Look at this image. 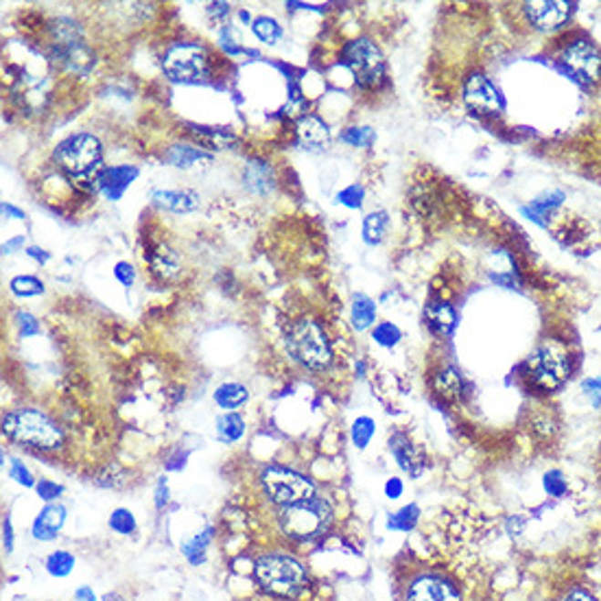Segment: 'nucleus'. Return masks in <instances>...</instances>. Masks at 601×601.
<instances>
[{
    "label": "nucleus",
    "instance_id": "33",
    "mask_svg": "<svg viewBox=\"0 0 601 601\" xmlns=\"http://www.w3.org/2000/svg\"><path fill=\"white\" fill-rule=\"evenodd\" d=\"M211 538H212V529H206V532H202L200 536L191 538L189 543L181 544V551H184V555L192 562V565H200L203 560V551H206Z\"/></svg>",
    "mask_w": 601,
    "mask_h": 601
},
{
    "label": "nucleus",
    "instance_id": "57",
    "mask_svg": "<svg viewBox=\"0 0 601 601\" xmlns=\"http://www.w3.org/2000/svg\"><path fill=\"white\" fill-rule=\"evenodd\" d=\"M103 601H125V599L120 597L119 593H108V595H103Z\"/></svg>",
    "mask_w": 601,
    "mask_h": 601
},
{
    "label": "nucleus",
    "instance_id": "51",
    "mask_svg": "<svg viewBox=\"0 0 601 601\" xmlns=\"http://www.w3.org/2000/svg\"><path fill=\"white\" fill-rule=\"evenodd\" d=\"M169 501V488H167V482L164 479H160L158 488H156V507H164Z\"/></svg>",
    "mask_w": 601,
    "mask_h": 601
},
{
    "label": "nucleus",
    "instance_id": "30",
    "mask_svg": "<svg viewBox=\"0 0 601 601\" xmlns=\"http://www.w3.org/2000/svg\"><path fill=\"white\" fill-rule=\"evenodd\" d=\"M9 289L18 297H36L44 294V283L36 275H16V278H11Z\"/></svg>",
    "mask_w": 601,
    "mask_h": 601
},
{
    "label": "nucleus",
    "instance_id": "1",
    "mask_svg": "<svg viewBox=\"0 0 601 601\" xmlns=\"http://www.w3.org/2000/svg\"><path fill=\"white\" fill-rule=\"evenodd\" d=\"M48 59L59 70L70 75L86 77L95 66V53L84 42V31L79 22L70 18H57L48 25Z\"/></svg>",
    "mask_w": 601,
    "mask_h": 601
},
{
    "label": "nucleus",
    "instance_id": "32",
    "mask_svg": "<svg viewBox=\"0 0 601 601\" xmlns=\"http://www.w3.org/2000/svg\"><path fill=\"white\" fill-rule=\"evenodd\" d=\"M374 431H377V424H374L372 418H357V420L352 422V442H355L357 449H366L369 440L374 438Z\"/></svg>",
    "mask_w": 601,
    "mask_h": 601
},
{
    "label": "nucleus",
    "instance_id": "6",
    "mask_svg": "<svg viewBox=\"0 0 601 601\" xmlns=\"http://www.w3.org/2000/svg\"><path fill=\"white\" fill-rule=\"evenodd\" d=\"M162 70L178 84H200L211 75V57L202 44L180 42L164 53Z\"/></svg>",
    "mask_w": 601,
    "mask_h": 601
},
{
    "label": "nucleus",
    "instance_id": "19",
    "mask_svg": "<svg viewBox=\"0 0 601 601\" xmlns=\"http://www.w3.org/2000/svg\"><path fill=\"white\" fill-rule=\"evenodd\" d=\"M275 178L272 164L264 162V160L254 158L247 162L245 171H243V186L252 192V195H269L274 191Z\"/></svg>",
    "mask_w": 601,
    "mask_h": 601
},
{
    "label": "nucleus",
    "instance_id": "3",
    "mask_svg": "<svg viewBox=\"0 0 601 601\" xmlns=\"http://www.w3.org/2000/svg\"><path fill=\"white\" fill-rule=\"evenodd\" d=\"M3 433L18 444L53 451L64 442L62 429L47 413L37 409H18L3 418Z\"/></svg>",
    "mask_w": 601,
    "mask_h": 601
},
{
    "label": "nucleus",
    "instance_id": "48",
    "mask_svg": "<svg viewBox=\"0 0 601 601\" xmlns=\"http://www.w3.org/2000/svg\"><path fill=\"white\" fill-rule=\"evenodd\" d=\"M230 14V3H212L208 5V16L214 20H223Z\"/></svg>",
    "mask_w": 601,
    "mask_h": 601
},
{
    "label": "nucleus",
    "instance_id": "34",
    "mask_svg": "<svg viewBox=\"0 0 601 601\" xmlns=\"http://www.w3.org/2000/svg\"><path fill=\"white\" fill-rule=\"evenodd\" d=\"M75 566V558L68 554V551H55V554L48 555L47 560V571L51 573L53 577H66Z\"/></svg>",
    "mask_w": 601,
    "mask_h": 601
},
{
    "label": "nucleus",
    "instance_id": "39",
    "mask_svg": "<svg viewBox=\"0 0 601 601\" xmlns=\"http://www.w3.org/2000/svg\"><path fill=\"white\" fill-rule=\"evenodd\" d=\"M109 527H112L117 534L127 536V534H131L136 529V518L130 510L119 507V510H114L112 516H109Z\"/></svg>",
    "mask_w": 601,
    "mask_h": 601
},
{
    "label": "nucleus",
    "instance_id": "20",
    "mask_svg": "<svg viewBox=\"0 0 601 601\" xmlns=\"http://www.w3.org/2000/svg\"><path fill=\"white\" fill-rule=\"evenodd\" d=\"M151 200L156 206L169 212H192L200 208L202 197L195 191L175 189V191H153Z\"/></svg>",
    "mask_w": 601,
    "mask_h": 601
},
{
    "label": "nucleus",
    "instance_id": "56",
    "mask_svg": "<svg viewBox=\"0 0 601 601\" xmlns=\"http://www.w3.org/2000/svg\"><path fill=\"white\" fill-rule=\"evenodd\" d=\"M566 601H597V599L591 597L586 591H573Z\"/></svg>",
    "mask_w": 601,
    "mask_h": 601
},
{
    "label": "nucleus",
    "instance_id": "37",
    "mask_svg": "<svg viewBox=\"0 0 601 601\" xmlns=\"http://www.w3.org/2000/svg\"><path fill=\"white\" fill-rule=\"evenodd\" d=\"M400 337H402L400 328L391 322H380L378 326L374 328V341L380 346H385V348H391V346L399 344Z\"/></svg>",
    "mask_w": 601,
    "mask_h": 601
},
{
    "label": "nucleus",
    "instance_id": "52",
    "mask_svg": "<svg viewBox=\"0 0 601 601\" xmlns=\"http://www.w3.org/2000/svg\"><path fill=\"white\" fill-rule=\"evenodd\" d=\"M385 494L389 496V499H399L402 494V482L400 479H389L388 483H385Z\"/></svg>",
    "mask_w": 601,
    "mask_h": 601
},
{
    "label": "nucleus",
    "instance_id": "54",
    "mask_svg": "<svg viewBox=\"0 0 601 601\" xmlns=\"http://www.w3.org/2000/svg\"><path fill=\"white\" fill-rule=\"evenodd\" d=\"M26 254H29V256L33 258V261H37L40 264H42V263H47L48 258H51V254L40 250V247H29V250H26Z\"/></svg>",
    "mask_w": 601,
    "mask_h": 601
},
{
    "label": "nucleus",
    "instance_id": "23",
    "mask_svg": "<svg viewBox=\"0 0 601 601\" xmlns=\"http://www.w3.org/2000/svg\"><path fill=\"white\" fill-rule=\"evenodd\" d=\"M167 162L171 167L175 169H195V167H206V164H212V153L203 151L200 147H191V145H173L169 147V151L164 153Z\"/></svg>",
    "mask_w": 601,
    "mask_h": 601
},
{
    "label": "nucleus",
    "instance_id": "4",
    "mask_svg": "<svg viewBox=\"0 0 601 601\" xmlns=\"http://www.w3.org/2000/svg\"><path fill=\"white\" fill-rule=\"evenodd\" d=\"M55 162L73 178H90L101 169L103 147L92 134H73L55 147Z\"/></svg>",
    "mask_w": 601,
    "mask_h": 601
},
{
    "label": "nucleus",
    "instance_id": "50",
    "mask_svg": "<svg viewBox=\"0 0 601 601\" xmlns=\"http://www.w3.org/2000/svg\"><path fill=\"white\" fill-rule=\"evenodd\" d=\"M3 543H5V551H14V529H11L9 518H5L3 521Z\"/></svg>",
    "mask_w": 601,
    "mask_h": 601
},
{
    "label": "nucleus",
    "instance_id": "22",
    "mask_svg": "<svg viewBox=\"0 0 601 601\" xmlns=\"http://www.w3.org/2000/svg\"><path fill=\"white\" fill-rule=\"evenodd\" d=\"M66 521V507L57 505V503H48L44 510L40 512V516L33 521V538L36 540H53L57 536V532L62 529Z\"/></svg>",
    "mask_w": 601,
    "mask_h": 601
},
{
    "label": "nucleus",
    "instance_id": "25",
    "mask_svg": "<svg viewBox=\"0 0 601 601\" xmlns=\"http://www.w3.org/2000/svg\"><path fill=\"white\" fill-rule=\"evenodd\" d=\"M350 319H352V326L357 330H366L374 324V319H377V305H374V300H369L368 295H355V300H352V308H350Z\"/></svg>",
    "mask_w": 601,
    "mask_h": 601
},
{
    "label": "nucleus",
    "instance_id": "7",
    "mask_svg": "<svg viewBox=\"0 0 601 601\" xmlns=\"http://www.w3.org/2000/svg\"><path fill=\"white\" fill-rule=\"evenodd\" d=\"M333 518V510L324 499H306L300 503L285 507L283 516H280V525L285 534L295 540H311L326 532Z\"/></svg>",
    "mask_w": 601,
    "mask_h": 601
},
{
    "label": "nucleus",
    "instance_id": "15",
    "mask_svg": "<svg viewBox=\"0 0 601 601\" xmlns=\"http://www.w3.org/2000/svg\"><path fill=\"white\" fill-rule=\"evenodd\" d=\"M136 178H138L136 167H131V164H119V167H106L98 171L95 175V181H97V189L101 191L109 202H119Z\"/></svg>",
    "mask_w": 601,
    "mask_h": 601
},
{
    "label": "nucleus",
    "instance_id": "12",
    "mask_svg": "<svg viewBox=\"0 0 601 601\" xmlns=\"http://www.w3.org/2000/svg\"><path fill=\"white\" fill-rule=\"evenodd\" d=\"M464 103L468 109L482 117H494L503 109V97L499 88L483 73H472L464 84Z\"/></svg>",
    "mask_w": 601,
    "mask_h": 601
},
{
    "label": "nucleus",
    "instance_id": "46",
    "mask_svg": "<svg viewBox=\"0 0 601 601\" xmlns=\"http://www.w3.org/2000/svg\"><path fill=\"white\" fill-rule=\"evenodd\" d=\"M36 488H37V494H40V499H44V501L57 499V496L64 492L62 485L55 483V482H48V479H42V482H37Z\"/></svg>",
    "mask_w": 601,
    "mask_h": 601
},
{
    "label": "nucleus",
    "instance_id": "27",
    "mask_svg": "<svg viewBox=\"0 0 601 601\" xmlns=\"http://www.w3.org/2000/svg\"><path fill=\"white\" fill-rule=\"evenodd\" d=\"M245 433V422L239 413H225L217 420V438L222 440L223 444H234L239 442Z\"/></svg>",
    "mask_w": 601,
    "mask_h": 601
},
{
    "label": "nucleus",
    "instance_id": "26",
    "mask_svg": "<svg viewBox=\"0 0 601 601\" xmlns=\"http://www.w3.org/2000/svg\"><path fill=\"white\" fill-rule=\"evenodd\" d=\"M247 399H250V391L243 388L241 383H223L214 391V400H217L222 409H239L243 402H247Z\"/></svg>",
    "mask_w": 601,
    "mask_h": 601
},
{
    "label": "nucleus",
    "instance_id": "13",
    "mask_svg": "<svg viewBox=\"0 0 601 601\" xmlns=\"http://www.w3.org/2000/svg\"><path fill=\"white\" fill-rule=\"evenodd\" d=\"M575 11L573 3H527L525 16L534 26L540 31H555L566 25Z\"/></svg>",
    "mask_w": 601,
    "mask_h": 601
},
{
    "label": "nucleus",
    "instance_id": "2",
    "mask_svg": "<svg viewBox=\"0 0 601 601\" xmlns=\"http://www.w3.org/2000/svg\"><path fill=\"white\" fill-rule=\"evenodd\" d=\"M285 346L300 366L316 369V372L328 368L333 361L330 341L316 319L305 317L291 322L285 330Z\"/></svg>",
    "mask_w": 601,
    "mask_h": 601
},
{
    "label": "nucleus",
    "instance_id": "35",
    "mask_svg": "<svg viewBox=\"0 0 601 601\" xmlns=\"http://www.w3.org/2000/svg\"><path fill=\"white\" fill-rule=\"evenodd\" d=\"M435 388H438L440 394H444V396H457L461 389L460 374H457L453 368L442 369V372L438 374V378H435Z\"/></svg>",
    "mask_w": 601,
    "mask_h": 601
},
{
    "label": "nucleus",
    "instance_id": "36",
    "mask_svg": "<svg viewBox=\"0 0 601 601\" xmlns=\"http://www.w3.org/2000/svg\"><path fill=\"white\" fill-rule=\"evenodd\" d=\"M341 140L350 147H369L374 142V130L372 127H348L341 134Z\"/></svg>",
    "mask_w": 601,
    "mask_h": 601
},
{
    "label": "nucleus",
    "instance_id": "10",
    "mask_svg": "<svg viewBox=\"0 0 601 601\" xmlns=\"http://www.w3.org/2000/svg\"><path fill=\"white\" fill-rule=\"evenodd\" d=\"M529 377L540 389H555L569 378V357L565 350L555 348V346H543L529 357L527 361Z\"/></svg>",
    "mask_w": 601,
    "mask_h": 601
},
{
    "label": "nucleus",
    "instance_id": "24",
    "mask_svg": "<svg viewBox=\"0 0 601 601\" xmlns=\"http://www.w3.org/2000/svg\"><path fill=\"white\" fill-rule=\"evenodd\" d=\"M424 317H427L429 328H431L433 333L444 335V337L453 333L457 324L455 311L446 305V302H429L427 308H424Z\"/></svg>",
    "mask_w": 601,
    "mask_h": 601
},
{
    "label": "nucleus",
    "instance_id": "42",
    "mask_svg": "<svg viewBox=\"0 0 601 601\" xmlns=\"http://www.w3.org/2000/svg\"><path fill=\"white\" fill-rule=\"evenodd\" d=\"M219 44H222L223 51L230 53V55L243 53L241 40H239V36H236V31L233 29V26H222V29H219Z\"/></svg>",
    "mask_w": 601,
    "mask_h": 601
},
{
    "label": "nucleus",
    "instance_id": "9",
    "mask_svg": "<svg viewBox=\"0 0 601 601\" xmlns=\"http://www.w3.org/2000/svg\"><path fill=\"white\" fill-rule=\"evenodd\" d=\"M261 482L269 499L285 507L313 499V492H316V485L311 483V479L285 466L264 468Z\"/></svg>",
    "mask_w": 601,
    "mask_h": 601
},
{
    "label": "nucleus",
    "instance_id": "41",
    "mask_svg": "<svg viewBox=\"0 0 601 601\" xmlns=\"http://www.w3.org/2000/svg\"><path fill=\"white\" fill-rule=\"evenodd\" d=\"M363 186L359 184H350L348 189H344L341 192H337V203L346 208H352V211H359L363 206Z\"/></svg>",
    "mask_w": 601,
    "mask_h": 601
},
{
    "label": "nucleus",
    "instance_id": "18",
    "mask_svg": "<svg viewBox=\"0 0 601 601\" xmlns=\"http://www.w3.org/2000/svg\"><path fill=\"white\" fill-rule=\"evenodd\" d=\"M189 127V134L195 142H200V147L211 149V151H228L234 149L239 138L233 131H228L225 127H208V125H186Z\"/></svg>",
    "mask_w": 601,
    "mask_h": 601
},
{
    "label": "nucleus",
    "instance_id": "43",
    "mask_svg": "<svg viewBox=\"0 0 601 601\" xmlns=\"http://www.w3.org/2000/svg\"><path fill=\"white\" fill-rule=\"evenodd\" d=\"M9 475H11V479H14L16 483L25 485V488H31V485H37L36 479H33V475H31L29 468L22 464L20 460H11L9 461Z\"/></svg>",
    "mask_w": 601,
    "mask_h": 601
},
{
    "label": "nucleus",
    "instance_id": "5",
    "mask_svg": "<svg viewBox=\"0 0 601 601\" xmlns=\"http://www.w3.org/2000/svg\"><path fill=\"white\" fill-rule=\"evenodd\" d=\"M256 580L267 593L278 597H297L306 584L302 565L286 555H264L256 562Z\"/></svg>",
    "mask_w": 601,
    "mask_h": 601
},
{
    "label": "nucleus",
    "instance_id": "31",
    "mask_svg": "<svg viewBox=\"0 0 601 601\" xmlns=\"http://www.w3.org/2000/svg\"><path fill=\"white\" fill-rule=\"evenodd\" d=\"M418 518H420L418 505H407L388 518V527L394 529V532H411V529L416 527Z\"/></svg>",
    "mask_w": 601,
    "mask_h": 601
},
{
    "label": "nucleus",
    "instance_id": "21",
    "mask_svg": "<svg viewBox=\"0 0 601 601\" xmlns=\"http://www.w3.org/2000/svg\"><path fill=\"white\" fill-rule=\"evenodd\" d=\"M389 451L394 453L396 461L405 472H409L411 477H418L422 472L424 461L422 455L413 449V444L409 442L405 433H396L394 438H389Z\"/></svg>",
    "mask_w": 601,
    "mask_h": 601
},
{
    "label": "nucleus",
    "instance_id": "53",
    "mask_svg": "<svg viewBox=\"0 0 601 601\" xmlns=\"http://www.w3.org/2000/svg\"><path fill=\"white\" fill-rule=\"evenodd\" d=\"M3 214H5V217H9V219H25L26 217V214L22 212L20 208H16L14 203H7V202L3 203Z\"/></svg>",
    "mask_w": 601,
    "mask_h": 601
},
{
    "label": "nucleus",
    "instance_id": "11",
    "mask_svg": "<svg viewBox=\"0 0 601 601\" xmlns=\"http://www.w3.org/2000/svg\"><path fill=\"white\" fill-rule=\"evenodd\" d=\"M562 66L582 86H591L601 77V53L593 42L577 40L562 53Z\"/></svg>",
    "mask_w": 601,
    "mask_h": 601
},
{
    "label": "nucleus",
    "instance_id": "49",
    "mask_svg": "<svg viewBox=\"0 0 601 601\" xmlns=\"http://www.w3.org/2000/svg\"><path fill=\"white\" fill-rule=\"evenodd\" d=\"M22 247H25V236H14V239H9L3 245V254H5V256H11V254L20 252Z\"/></svg>",
    "mask_w": 601,
    "mask_h": 601
},
{
    "label": "nucleus",
    "instance_id": "17",
    "mask_svg": "<svg viewBox=\"0 0 601 601\" xmlns=\"http://www.w3.org/2000/svg\"><path fill=\"white\" fill-rule=\"evenodd\" d=\"M297 145L308 151H322L330 145V130L322 119L316 114H305L295 123Z\"/></svg>",
    "mask_w": 601,
    "mask_h": 601
},
{
    "label": "nucleus",
    "instance_id": "55",
    "mask_svg": "<svg viewBox=\"0 0 601 601\" xmlns=\"http://www.w3.org/2000/svg\"><path fill=\"white\" fill-rule=\"evenodd\" d=\"M75 601H97V597L95 593H92V588L81 586L75 591Z\"/></svg>",
    "mask_w": 601,
    "mask_h": 601
},
{
    "label": "nucleus",
    "instance_id": "28",
    "mask_svg": "<svg viewBox=\"0 0 601 601\" xmlns=\"http://www.w3.org/2000/svg\"><path fill=\"white\" fill-rule=\"evenodd\" d=\"M388 225H389L388 212L385 211L369 212L366 222H363V239H366L368 245H378V243L383 241L385 233H388Z\"/></svg>",
    "mask_w": 601,
    "mask_h": 601
},
{
    "label": "nucleus",
    "instance_id": "8",
    "mask_svg": "<svg viewBox=\"0 0 601 601\" xmlns=\"http://www.w3.org/2000/svg\"><path fill=\"white\" fill-rule=\"evenodd\" d=\"M341 62L355 77L359 88H377L385 77V57L368 37L350 40L341 51Z\"/></svg>",
    "mask_w": 601,
    "mask_h": 601
},
{
    "label": "nucleus",
    "instance_id": "47",
    "mask_svg": "<svg viewBox=\"0 0 601 601\" xmlns=\"http://www.w3.org/2000/svg\"><path fill=\"white\" fill-rule=\"evenodd\" d=\"M582 388H584V391H586L588 399L593 400V405L597 407L601 402V380L599 378H588V380H584Z\"/></svg>",
    "mask_w": 601,
    "mask_h": 601
},
{
    "label": "nucleus",
    "instance_id": "16",
    "mask_svg": "<svg viewBox=\"0 0 601 601\" xmlns=\"http://www.w3.org/2000/svg\"><path fill=\"white\" fill-rule=\"evenodd\" d=\"M145 263L149 264V272L156 275L158 280L175 278L181 269L178 252H175L167 241L151 243L145 250Z\"/></svg>",
    "mask_w": 601,
    "mask_h": 601
},
{
    "label": "nucleus",
    "instance_id": "45",
    "mask_svg": "<svg viewBox=\"0 0 601 601\" xmlns=\"http://www.w3.org/2000/svg\"><path fill=\"white\" fill-rule=\"evenodd\" d=\"M544 490L551 496H562L566 492V479L562 477V472L558 471H551L544 475Z\"/></svg>",
    "mask_w": 601,
    "mask_h": 601
},
{
    "label": "nucleus",
    "instance_id": "44",
    "mask_svg": "<svg viewBox=\"0 0 601 601\" xmlns=\"http://www.w3.org/2000/svg\"><path fill=\"white\" fill-rule=\"evenodd\" d=\"M114 278H117L120 285L130 289V286L136 283V269H134V264L127 263V261H119L117 264H114Z\"/></svg>",
    "mask_w": 601,
    "mask_h": 601
},
{
    "label": "nucleus",
    "instance_id": "58",
    "mask_svg": "<svg viewBox=\"0 0 601 601\" xmlns=\"http://www.w3.org/2000/svg\"><path fill=\"white\" fill-rule=\"evenodd\" d=\"M241 20H245V22H250V14H247V11H241Z\"/></svg>",
    "mask_w": 601,
    "mask_h": 601
},
{
    "label": "nucleus",
    "instance_id": "40",
    "mask_svg": "<svg viewBox=\"0 0 601 601\" xmlns=\"http://www.w3.org/2000/svg\"><path fill=\"white\" fill-rule=\"evenodd\" d=\"M14 319H16V326H18V330H20V337L29 339V337H36V335H40V330H42L40 322H37L31 313L18 311L14 316Z\"/></svg>",
    "mask_w": 601,
    "mask_h": 601
},
{
    "label": "nucleus",
    "instance_id": "29",
    "mask_svg": "<svg viewBox=\"0 0 601 601\" xmlns=\"http://www.w3.org/2000/svg\"><path fill=\"white\" fill-rule=\"evenodd\" d=\"M252 31L254 36L258 37L263 44H272L280 42V37H283V25H280L278 20L272 18V16H258L256 20L252 22Z\"/></svg>",
    "mask_w": 601,
    "mask_h": 601
},
{
    "label": "nucleus",
    "instance_id": "38",
    "mask_svg": "<svg viewBox=\"0 0 601 601\" xmlns=\"http://www.w3.org/2000/svg\"><path fill=\"white\" fill-rule=\"evenodd\" d=\"M562 197H565L562 192H554V195H549V200H536L529 208H523V212L529 214V219H534V222H540V217H544L551 208L560 206Z\"/></svg>",
    "mask_w": 601,
    "mask_h": 601
},
{
    "label": "nucleus",
    "instance_id": "14",
    "mask_svg": "<svg viewBox=\"0 0 601 601\" xmlns=\"http://www.w3.org/2000/svg\"><path fill=\"white\" fill-rule=\"evenodd\" d=\"M407 601H461V595L440 575H422L407 591Z\"/></svg>",
    "mask_w": 601,
    "mask_h": 601
}]
</instances>
